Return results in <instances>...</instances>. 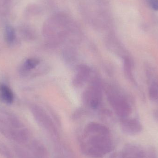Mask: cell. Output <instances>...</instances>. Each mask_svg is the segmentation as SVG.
<instances>
[{"label":"cell","mask_w":158,"mask_h":158,"mask_svg":"<svg viewBox=\"0 0 158 158\" xmlns=\"http://www.w3.org/2000/svg\"><path fill=\"white\" fill-rule=\"evenodd\" d=\"M84 155L89 158H103L114 148V143L109 129L97 123H91L84 130L80 141Z\"/></svg>","instance_id":"cell-1"},{"label":"cell","mask_w":158,"mask_h":158,"mask_svg":"<svg viewBox=\"0 0 158 158\" xmlns=\"http://www.w3.org/2000/svg\"><path fill=\"white\" fill-rule=\"evenodd\" d=\"M0 133L9 140L19 144H25L30 139L28 131L15 118H0Z\"/></svg>","instance_id":"cell-2"},{"label":"cell","mask_w":158,"mask_h":158,"mask_svg":"<svg viewBox=\"0 0 158 158\" xmlns=\"http://www.w3.org/2000/svg\"><path fill=\"white\" fill-rule=\"evenodd\" d=\"M109 101L116 113L119 117L126 118L131 112V107L128 102L114 90H108Z\"/></svg>","instance_id":"cell-3"},{"label":"cell","mask_w":158,"mask_h":158,"mask_svg":"<svg viewBox=\"0 0 158 158\" xmlns=\"http://www.w3.org/2000/svg\"><path fill=\"white\" fill-rule=\"evenodd\" d=\"M85 103L93 109H96L102 100V91L98 82H93L84 95Z\"/></svg>","instance_id":"cell-4"},{"label":"cell","mask_w":158,"mask_h":158,"mask_svg":"<svg viewBox=\"0 0 158 158\" xmlns=\"http://www.w3.org/2000/svg\"><path fill=\"white\" fill-rule=\"evenodd\" d=\"M33 113L36 120L44 130L52 135L57 136L58 132L56 127L45 111L39 108H35Z\"/></svg>","instance_id":"cell-5"},{"label":"cell","mask_w":158,"mask_h":158,"mask_svg":"<svg viewBox=\"0 0 158 158\" xmlns=\"http://www.w3.org/2000/svg\"><path fill=\"white\" fill-rule=\"evenodd\" d=\"M146 153L136 145L128 144L121 151L113 154L110 158H145Z\"/></svg>","instance_id":"cell-6"},{"label":"cell","mask_w":158,"mask_h":158,"mask_svg":"<svg viewBox=\"0 0 158 158\" xmlns=\"http://www.w3.org/2000/svg\"><path fill=\"white\" fill-rule=\"evenodd\" d=\"M122 130L129 135H135L141 132L142 126L137 120L124 118L121 123Z\"/></svg>","instance_id":"cell-7"},{"label":"cell","mask_w":158,"mask_h":158,"mask_svg":"<svg viewBox=\"0 0 158 158\" xmlns=\"http://www.w3.org/2000/svg\"><path fill=\"white\" fill-rule=\"evenodd\" d=\"M90 73L91 69L88 66L83 64L78 66L73 78V85L76 86L82 85L89 78Z\"/></svg>","instance_id":"cell-8"},{"label":"cell","mask_w":158,"mask_h":158,"mask_svg":"<svg viewBox=\"0 0 158 158\" xmlns=\"http://www.w3.org/2000/svg\"><path fill=\"white\" fill-rule=\"evenodd\" d=\"M0 98L6 104H12L14 101V94L12 90L4 84H0Z\"/></svg>","instance_id":"cell-9"},{"label":"cell","mask_w":158,"mask_h":158,"mask_svg":"<svg viewBox=\"0 0 158 158\" xmlns=\"http://www.w3.org/2000/svg\"><path fill=\"white\" fill-rule=\"evenodd\" d=\"M40 60L37 58H31L27 59L22 66L21 68L22 72H27L34 69L40 64Z\"/></svg>","instance_id":"cell-10"},{"label":"cell","mask_w":158,"mask_h":158,"mask_svg":"<svg viewBox=\"0 0 158 158\" xmlns=\"http://www.w3.org/2000/svg\"><path fill=\"white\" fill-rule=\"evenodd\" d=\"M15 154L17 158H36L28 149H25L19 146L14 147Z\"/></svg>","instance_id":"cell-11"},{"label":"cell","mask_w":158,"mask_h":158,"mask_svg":"<svg viewBox=\"0 0 158 158\" xmlns=\"http://www.w3.org/2000/svg\"><path fill=\"white\" fill-rule=\"evenodd\" d=\"M0 154L5 158H14V154L5 144L0 141Z\"/></svg>","instance_id":"cell-12"},{"label":"cell","mask_w":158,"mask_h":158,"mask_svg":"<svg viewBox=\"0 0 158 158\" xmlns=\"http://www.w3.org/2000/svg\"><path fill=\"white\" fill-rule=\"evenodd\" d=\"M6 40L9 43L13 42L15 39V31L12 27H6L5 31Z\"/></svg>","instance_id":"cell-13"},{"label":"cell","mask_w":158,"mask_h":158,"mask_svg":"<svg viewBox=\"0 0 158 158\" xmlns=\"http://www.w3.org/2000/svg\"><path fill=\"white\" fill-rule=\"evenodd\" d=\"M150 98L152 100H158V84L155 82L152 84L150 89Z\"/></svg>","instance_id":"cell-14"},{"label":"cell","mask_w":158,"mask_h":158,"mask_svg":"<svg viewBox=\"0 0 158 158\" xmlns=\"http://www.w3.org/2000/svg\"><path fill=\"white\" fill-rule=\"evenodd\" d=\"M148 1L153 9L158 10V0H148Z\"/></svg>","instance_id":"cell-15"},{"label":"cell","mask_w":158,"mask_h":158,"mask_svg":"<svg viewBox=\"0 0 158 158\" xmlns=\"http://www.w3.org/2000/svg\"><path fill=\"white\" fill-rule=\"evenodd\" d=\"M145 158H158V157L154 151L150 150L148 155L146 154Z\"/></svg>","instance_id":"cell-16"}]
</instances>
